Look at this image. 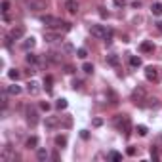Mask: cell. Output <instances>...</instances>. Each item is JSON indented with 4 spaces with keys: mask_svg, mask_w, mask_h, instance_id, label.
Instances as JSON below:
<instances>
[{
    "mask_svg": "<svg viewBox=\"0 0 162 162\" xmlns=\"http://www.w3.org/2000/svg\"><path fill=\"white\" fill-rule=\"evenodd\" d=\"M145 99V90L143 88H137V90H133V94H132V101L137 105V103H139L141 105V101Z\"/></svg>",
    "mask_w": 162,
    "mask_h": 162,
    "instance_id": "ba28073f",
    "label": "cell"
},
{
    "mask_svg": "<svg viewBox=\"0 0 162 162\" xmlns=\"http://www.w3.org/2000/svg\"><path fill=\"white\" fill-rule=\"evenodd\" d=\"M153 13H154V15H162V2L153 4Z\"/></svg>",
    "mask_w": 162,
    "mask_h": 162,
    "instance_id": "603a6c76",
    "label": "cell"
},
{
    "mask_svg": "<svg viewBox=\"0 0 162 162\" xmlns=\"http://www.w3.org/2000/svg\"><path fill=\"white\" fill-rule=\"evenodd\" d=\"M27 91H29V96H38V94H40V84L34 82V80H31V82L27 84Z\"/></svg>",
    "mask_w": 162,
    "mask_h": 162,
    "instance_id": "8fae6325",
    "label": "cell"
},
{
    "mask_svg": "<svg viewBox=\"0 0 162 162\" xmlns=\"http://www.w3.org/2000/svg\"><path fill=\"white\" fill-rule=\"evenodd\" d=\"M80 135H82V139H88V135H90V133H88L86 130H82V132H80Z\"/></svg>",
    "mask_w": 162,
    "mask_h": 162,
    "instance_id": "f35d334b",
    "label": "cell"
},
{
    "mask_svg": "<svg viewBox=\"0 0 162 162\" xmlns=\"http://www.w3.org/2000/svg\"><path fill=\"white\" fill-rule=\"evenodd\" d=\"M52 82H54L52 76H46L44 78V86H46V90H48V91H52Z\"/></svg>",
    "mask_w": 162,
    "mask_h": 162,
    "instance_id": "d4e9b609",
    "label": "cell"
},
{
    "mask_svg": "<svg viewBox=\"0 0 162 162\" xmlns=\"http://www.w3.org/2000/svg\"><path fill=\"white\" fill-rule=\"evenodd\" d=\"M114 124H117V128H118V130H122V132H124V135H126V137L130 135V118L126 117V114H118V117L114 118Z\"/></svg>",
    "mask_w": 162,
    "mask_h": 162,
    "instance_id": "3957f363",
    "label": "cell"
},
{
    "mask_svg": "<svg viewBox=\"0 0 162 162\" xmlns=\"http://www.w3.org/2000/svg\"><path fill=\"white\" fill-rule=\"evenodd\" d=\"M8 10H10V4H8V2H2V12L8 13Z\"/></svg>",
    "mask_w": 162,
    "mask_h": 162,
    "instance_id": "d590c367",
    "label": "cell"
},
{
    "mask_svg": "<svg viewBox=\"0 0 162 162\" xmlns=\"http://www.w3.org/2000/svg\"><path fill=\"white\" fill-rule=\"evenodd\" d=\"M156 29H158V31L162 33V21H158V23H156Z\"/></svg>",
    "mask_w": 162,
    "mask_h": 162,
    "instance_id": "b9f144b4",
    "label": "cell"
},
{
    "mask_svg": "<svg viewBox=\"0 0 162 162\" xmlns=\"http://www.w3.org/2000/svg\"><path fill=\"white\" fill-rule=\"evenodd\" d=\"M101 124H103V120H101V118H96V120H94V126H101Z\"/></svg>",
    "mask_w": 162,
    "mask_h": 162,
    "instance_id": "ab89813d",
    "label": "cell"
},
{
    "mask_svg": "<svg viewBox=\"0 0 162 162\" xmlns=\"http://www.w3.org/2000/svg\"><path fill=\"white\" fill-rule=\"evenodd\" d=\"M82 71L88 73V75H90V73H94V65H91V63H84V65H82Z\"/></svg>",
    "mask_w": 162,
    "mask_h": 162,
    "instance_id": "4316f807",
    "label": "cell"
},
{
    "mask_svg": "<svg viewBox=\"0 0 162 162\" xmlns=\"http://www.w3.org/2000/svg\"><path fill=\"white\" fill-rule=\"evenodd\" d=\"M55 107H57L59 111H63V109H67V99H59V101L55 103Z\"/></svg>",
    "mask_w": 162,
    "mask_h": 162,
    "instance_id": "83f0119b",
    "label": "cell"
},
{
    "mask_svg": "<svg viewBox=\"0 0 162 162\" xmlns=\"http://www.w3.org/2000/svg\"><path fill=\"white\" fill-rule=\"evenodd\" d=\"M107 61H109L111 65H114V67H117V65H118V57H117V55H114V54H111V55H107Z\"/></svg>",
    "mask_w": 162,
    "mask_h": 162,
    "instance_id": "484cf974",
    "label": "cell"
},
{
    "mask_svg": "<svg viewBox=\"0 0 162 162\" xmlns=\"http://www.w3.org/2000/svg\"><path fill=\"white\" fill-rule=\"evenodd\" d=\"M23 34H25V29H23V27H13V29L10 31V34H8V38H10V40H19Z\"/></svg>",
    "mask_w": 162,
    "mask_h": 162,
    "instance_id": "30bf717a",
    "label": "cell"
},
{
    "mask_svg": "<svg viewBox=\"0 0 162 162\" xmlns=\"http://www.w3.org/2000/svg\"><path fill=\"white\" fill-rule=\"evenodd\" d=\"M139 50H141L143 54H151V52L154 50V44H153V42H149V40H145V42H141Z\"/></svg>",
    "mask_w": 162,
    "mask_h": 162,
    "instance_id": "5bb4252c",
    "label": "cell"
},
{
    "mask_svg": "<svg viewBox=\"0 0 162 162\" xmlns=\"http://www.w3.org/2000/svg\"><path fill=\"white\" fill-rule=\"evenodd\" d=\"M0 158H2V162H13V160H17V154L12 153L10 147H4V151H2V154H0Z\"/></svg>",
    "mask_w": 162,
    "mask_h": 162,
    "instance_id": "52a82bcc",
    "label": "cell"
},
{
    "mask_svg": "<svg viewBox=\"0 0 162 162\" xmlns=\"http://www.w3.org/2000/svg\"><path fill=\"white\" fill-rule=\"evenodd\" d=\"M27 63H29V65H36V63H38V57L29 52V54H27Z\"/></svg>",
    "mask_w": 162,
    "mask_h": 162,
    "instance_id": "7402d4cb",
    "label": "cell"
},
{
    "mask_svg": "<svg viewBox=\"0 0 162 162\" xmlns=\"http://www.w3.org/2000/svg\"><path fill=\"white\" fill-rule=\"evenodd\" d=\"M86 55H88V52H86L84 48H80V50L76 52V57H80V59H86Z\"/></svg>",
    "mask_w": 162,
    "mask_h": 162,
    "instance_id": "f546056e",
    "label": "cell"
},
{
    "mask_svg": "<svg viewBox=\"0 0 162 162\" xmlns=\"http://www.w3.org/2000/svg\"><path fill=\"white\" fill-rule=\"evenodd\" d=\"M63 50H65V52L69 54V52H73V46H71V44H69V42H67V44L63 46Z\"/></svg>",
    "mask_w": 162,
    "mask_h": 162,
    "instance_id": "e575fe53",
    "label": "cell"
},
{
    "mask_svg": "<svg viewBox=\"0 0 162 162\" xmlns=\"http://www.w3.org/2000/svg\"><path fill=\"white\" fill-rule=\"evenodd\" d=\"M36 46V40L33 38V36H29V38H25L23 40V50H27V52H31L33 48Z\"/></svg>",
    "mask_w": 162,
    "mask_h": 162,
    "instance_id": "4fadbf2b",
    "label": "cell"
},
{
    "mask_svg": "<svg viewBox=\"0 0 162 162\" xmlns=\"http://www.w3.org/2000/svg\"><path fill=\"white\" fill-rule=\"evenodd\" d=\"M40 107H42L44 111H50V103H46V101H44V103H40Z\"/></svg>",
    "mask_w": 162,
    "mask_h": 162,
    "instance_id": "8d00e7d4",
    "label": "cell"
},
{
    "mask_svg": "<svg viewBox=\"0 0 162 162\" xmlns=\"http://www.w3.org/2000/svg\"><path fill=\"white\" fill-rule=\"evenodd\" d=\"M57 124H59V120L55 117H48V118H46V128H55Z\"/></svg>",
    "mask_w": 162,
    "mask_h": 162,
    "instance_id": "2e32d148",
    "label": "cell"
},
{
    "mask_svg": "<svg viewBox=\"0 0 162 162\" xmlns=\"http://www.w3.org/2000/svg\"><path fill=\"white\" fill-rule=\"evenodd\" d=\"M6 91H8L10 96H19V94H21V88H19L17 84H12V86H8V90H6Z\"/></svg>",
    "mask_w": 162,
    "mask_h": 162,
    "instance_id": "9a60e30c",
    "label": "cell"
},
{
    "mask_svg": "<svg viewBox=\"0 0 162 162\" xmlns=\"http://www.w3.org/2000/svg\"><path fill=\"white\" fill-rule=\"evenodd\" d=\"M147 101H149L147 107H158V99H156V97H149Z\"/></svg>",
    "mask_w": 162,
    "mask_h": 162,
    "instance_id": "f1b7e54d",
    "label": "cell"
},
{
    "mask_svg": "<svg viewBox=\"0 0 162 162\" xmlns=\"http://www.w3.org/2000/svg\"><path fill=\"white\" fill-rule=\"evenodd\" d=\"M128 154L133 156V154H135V147H128Z\"/></svg>",
    "mask_w": 162,
    "mask_h": 162,
    "instance_id": "74e56055",
    "label": "cell"
},
{
    "mask_svg": "<svg viewBox=\"0 0 162 162\" xmlns=\"http://www.w3.org/2000/svg\"><path fill=\"white\" fill-rule=\"evenodd\" d=\"M90 33H91V36H96V38H103V40H111V31H107L103 25H91V29H90Z\"/></svg>",
    "mask_w": 162,
    "mask_h": 162,
    "instance_id": "7a4b0ae2",
    "label": "cell"
},
{
    "mask_svg": "<svg viewBox=\"0 0 162 162\" xmlns=\"http://www.w3.org/2000/svg\"><path fill=\"white\" fill-rule=\"evenodd\" d=\"M73 88H75V90H80V88H82V82H80V80H75V82H73Z\"/></svg>",
    "mask_w": 162,
    "mask_h": 162,
    "instance_id": "d6a6232c",
    "label": "cell"
},
{
    "mask_svg": "<svg viewBox=\"0 0 162 162\" xmlns=\"http://www.w3.org/2000/svg\"><path fill=\"white\" fill-rule=\"evenodd\" d=\"M151 158H153V160H158V151H156L154 147L151 149Z\"/></svg>",
    "mask_w": 162,
    "mask_h": 162,
    "instance_id": "1f68e13d",
    "label": "cell"
},
{
    "mask_svg": "<svg viewBox=\"0 0 162 162\" xmlns=\"http://www.w3.org/2000/svg\"><path fill=\"white\" fill-rule=\"evenodd\" d=\"M44 38L46 42H55V40H61V33L55 29H48V31H44Z\"/></svg>",
    "mask_w": 162,
    "mask_h": 162,
    "instance_id": "5b68a950",
    "label": "cell"
},
{
    "mask_svg": "<svg viewBox=\"0 0 162 162\" xmlns=\"http://www.w3.org/2000/svg\"><path fill=\"white\" fill-rule=\"evenodd\" d=\"M137 133H139V135H147V128L145 126H137V130H135Z\"/></svg>",
    "mask_w": 162,
    "mask_h": 162,
    "instance_id": "4dcf8cb0",
    "label": "cell"
},
{
    "mask_svg": "<svg viewBox=\"0 0 162 162\" xmlns=\"http://www.w3.org/2000/svg\"><path fill=\"white\" fill-rule=\"evenodd\" d=\"M8 76H10L12 80H17V78L21 76V73L17 71V69H10V71H8Z\"/></svg>",
    "mask_w": 162,
    "mask_h": 162,
    "instance_id": "ffe728a7",
    "label": "cell"
},
{
    "mask_svg": "<svg viewBox=\"0 0 162 162\" xmlns=\"http://www.w3.org/2000/svg\"><path fill=\"white\" fill-rule=\"evenodd\" d=\"M25 6L31 8V10H34V12H40V10H46L48 2H46V0H27Z\"/></svg>",
    "mask_w": 162,
    "mask_h": 162,
    "instance_id": "277c9868",
    "label": "cell"
},
{
    "mask_svg": "<svg viewBox=\"0 0 162 162\" xmlns=\"http://www.w3.org/2000/svg\"><path fill=\"white\" fill-rule=\"evenodd\" d=\"M65 73H69V75H73V73H75V69H73L71 65H65Z\"/></svg>",
    "mask_w": 162,
    "mask_h": 162,
    "instance_id": "836d02e7",
    "label": "cell"
},
{
    "mask_svg": "<svg viewBox=\"0 0 162 162\" xmlns=\"http://www.w3.org/2000/svg\"><path fill=\"white\" fill-rule=\"evenodd\" d=\"M145 78H147L149 82H156V80H158V69L153 67V65L147 67V69H145Z\"/></svg>",
    "mask_w": 162,
    "mask_h": 162,
    "instance_id": "8992f818",
    "label": "cell"
},
{
    "mask_svg": "<svg viewBox=\"0 0 162 162\" xmlns=\"http://www.w3.org/2000/svg\"><path fill=\"white\" fill-rule=\"evenodd\" d=\"M114 4H117V6H124V0H114Z\"/></svg>",
    "mask_w": 162,
    "mask_h": 162,
    "instance_id": "60d3db41",
    "label": "cell"
},
{
    "mask_svg": "<svg viewBox=\"0 0 162 162\" xmlns=\"http://www.w3.org/2000/svg\"><path fill=\"white\" fill-rule=\"evenodd\" d=\"M130 65H132V67H141V57L130 55Z\"/></svg>",
    "mask_w": 162,
    "mask_h": 162,
    "instance_id": "d6986e66",
    "label": "cell"
},
{
    "mask_svg": "<svg viewBox=\"0 0 162 162\" xmlns=\"http://www.w3.org/2000/svg\"><path fill=\"white\" fill-rule=\"evenodd\" d=\"M109 158H111V160H114V162H118V160H122V154H120V153H117V151H111V153H109Z\"/></svg>",
    "mask_w": 162,
    "mask_h": 162,
    "instance_id": "44dd1931",
    "label": "cell"
},
{
    "mask_svg": "<svg viewBox=\"0 0 162 162\" xmlns=\"http://www.w3.org/2000/svg\"><path fill=\"white\" fill-rule=\"evenodd\" d=\"M55 145H57V147H65V145H67V137H65V135H57V137H55Z\"/></svg>",
    "mask_w": 162,
    "mask_h": 162,
    "instance_id": "ac0fdd59",
    "label": "cell"
},
{
    "mask_svg": "<svg viewBox=\"0 0 162 162\" xmlns=\"http://www.w3.org/2000/svg\"><path fill=\"white\" fill-rule=\"evenodd\" d=\"M36 158H38V160H48V158H50V154H48V151H46V149H38Z\"/></svg>",
    "mask_w": 162,
    "mask_h": 162,
    "instance_id": "e0dca14e",
    "label": "cell"
},
{
    "mask_svg": "<svg viewBox=\"0 0 162 162\" xmlns=\"http://www.w3.org/2000/svg\"><path fill=\"white\" fill-rule=\"evenodd\" d=\"M44 25H48L50 29H55L59 33H69L71 31V23H67V21H61L57 17H52V15H42L40 17Z\"/></svg>",
    "mask_w": 162,
    "mask_h": 162,
    "instance_id": "6da1fadb",
    "label": "cell"
},
{
    "mask_svg": "<svg viewBox=\"0 0 162 162\" xmlns=\"http://www.w3.org/2000/svg\"><path fill=\"white\" fill-rule=\"evenodd\" d=\"M27 122L31 126H34L38 122V112L34 111V107H27Z\"/></svg>",
    "mask_w": 162,
    "mask_h": 162,
    "instance_id": "9c48e42d",
    "label": "cell"
},
{
    "mask_svg": "<svg viewBox=\"0 0 162 162\" xmlns=\"http://www.w3.org/2000/svg\"><path fill=\"white\" fill-rule=\"evenodd\" d=\"M36 143H38V137H34V135L27 139V147H29V149H34V147H36Z\"/></svg>",
    "mask_w": 162,
    "mask_h": 162,
    "instance_id": "cb8c5ba5",
    "label": "cell"
},
{
    "mask_svg": "<svg viewBox=\"0 0 162 162\" xmlns=\"http://www.w3.org/2000/svg\"><path fill=\"white\" fill-rule=\"evenodd\" d=\"M65 10L69 13H76L78 12V2H76V0H67V2H65Z\"/></svg>",
    "mask_w": 162,
    "mask_h": 162,
    "instance_id": "7c38bea8",
    "label": "cell"
}]
</instances>
